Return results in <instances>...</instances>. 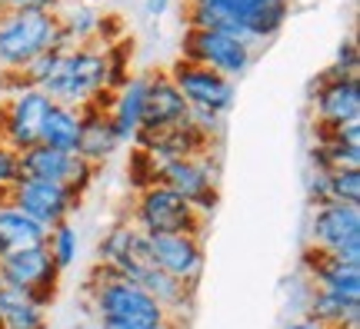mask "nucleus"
<instances>
[{
  "instance_id": "f3484780",
  "label": "nucleus",
  "mask_w": 360,
  "mask_h": 329,
  "mask_svg": "<svg viewBox=\"0 0 360 329\" xmlns=\"http://www.w3.org/2000/svg\"><path fill=\"white\" fill-rule=\"evenodd\" d=\"M300 266H304L307 279L317 286V290L360 300V263H350L344 256L317 250V246H304Z\"/></svg>"
},
{
  "instance_id": "423d86ee",
  "label": "nucleus",
  "mask_w": 360,
  "mask_h": 329,
  "mask_svg": "<svg viewBox=\"0 0 360 329\" xmlns=\"http://www.w3.org/2000/svg\"><path fill=\"white\" fill-rule=\"evenodd\" d=\"M254 47H247L244 40L231 37V34H220V30H191L180 40V60H191L200 64L207 70H217L227 80H240L254 64Z\"/></svg>"
},
{
  "instance_id": "bb28decb",
  "label": "nucleus",
  "mask_w": 360,
  "mask_h": 329,
  "mask_svg": "<svg viewBox=\"0 0 360 329\" xmlns=\"http://www.w3.org/2000/svg\"><path fill=\"white\" fill-rule=\"evenodd\" d=\"M47 253L53 256V263L60 266V273H64L67 266L77 263L80 256V236L74 223L67 220V223H57L53 229H47Z\"/></svg>"
},
{
  "instance_id": "6ab92c4d",
  "label": "nucleus",
  "mask_w": 360,
  "mask_h": 329,
  "mask_svg": "<svg viewBox=\"0 0 360 329\" xmlns=\"http://www.w3.org/2000/svg\"><path fill=\"white\" fill-rule=\"evenodd\" d=\"M120 147H124V143H120L114 123H110L107 107H101V103L80 107V140H77V150H74L80 160H87L90 166H101V163H107Z\"/></svg>"
},
{
  "instance_id": "7c9ffc66",
  "label": "nucleus",
  "mask_w": 360,
  "mask_h": 329,
  "mask_svg": "<svg viewBox=\"0 0 360 329\" xmlns=\"http://www.w3.org/2000/svg\"><path fill=\"white\" fill-rule=\"evenodd\" d=\"M127 170H130V177H134V187H137V190H143V187H154V183H157V163L143 150H137V147H134V153H130Z\"/></svg>"
},
{
  "instance_id": "cd10ccee",
  "label": "nucleus",
  "mask_w": 360,
  "mask_h": 329,
  "mask_svg": "<svg viewBox=\"0 0 360 329\" xmlns=\"http://www.w3.org/2000/svg\"><path fill=\"white\" fill-rule=\"evenodd\" d=\"M327 180V203H350L360 206V170H330Z\"/></svg>"
},
{
  "instance_id": "c85d7f7f",
  "label": "nucleus",
  "mask_w": 360,
  "mask_h": 329,
  "mask_svg": "<svg viewBox=\"0 0 360 329\" xmlns=\"http://www.w3.org/2000/svg\"><path fill=\"white\" fill-rule=\"evenodd\" d=\"M357 67H360V57H357V43H354V37L340 40L337 57H334V64L327 67V74L330 76H357Z\"/></svg>"
},
{
  "instance_id": "5701e85b",
  "label": "nucleus",
  "mask_w": 360,
  "mask_h": 329,
  "mask_svg": "<svg viewBox=\"0 0 360 329\" xmlns=\"http://www.w3.org/2000/svg\"><path fill=\"white\" fill-rule=\"evenodd\" d=\"M307 316L327 329H357L360 326V300L337 296V293L314 290L307 303Z\"/></svg>"
},
{
  "instance_id": "f704fd0d",
  "label": "nucleus",
  "mask_w": 360,
  "mask_h": 329,
  "mask_svg": "<svg viewBox=\"0 0 360 329\" xmlns=\"http://www.w3.org/2000/svg\"><path fill=\"white\" fill-rule=\"evenodd\" d=\"M170 4H174V0H143V7H147V13H150V17H160V13H167Z\"/></svg>"
},
{
  "instance_id": "e433bc0d",
  "label": "nucleus",
  "mask_w": 360,
  "mask_h": 329,
  "mask_svg": "<svg viewBox=\"0 0 360 329\" xmlns=\"http://www.w3.org/2000/svg\"><path fill=\"white\" fill-rule=\"evenodd\" d=\"M84 4H87V7H90V4H94V0H84Z\"/></svg>"
},
{
  "instance_id": "4be33fe9",
  "label": "nucleus",
  "mask_w": 360,
  "mask_h": 329,
  "mask_svg": "<svg viewBox=\"0 0 360 329\" xmlns=\"http://www.w3.org/2000/svg\"><path fill=\"white\" fill-rule=\"evenodd\" d=\"M44 243H47V229L34 223L30 216H24L7 200L0 203V260L24 253V250H37Z\"/></svg>"
},
{
  "instance_id": "412c9836",
  "label": "nucleus",
  "mask_w": 360,
  "mask_h": 329,
  "mask_svg": "<svg viewBox=\"0 0 360 329\" xmlns=\"http://www.w3.org/2000/svg\"><path fill=\"white\" fill-rule=\"evenodd\" d=\"M147 80H150V74H130L114 90V97H110L107 114H110V123H114L120 143H130V140L137 137V130H141L143 100H147Z\"/></svg>"
},
{
  "instance_id": "2eb2a0df",
  "label": "nucleus",
  "mask_w": 360,
  "mask_h": 329,
  "mask_svg": "<svg viewBox=\"0 0 360 329\" xmlns=\"http://www.w3.org/2000/svg\"><path fill=\"white\" fill-rule=\"evenodd\" d=\"M150 263L164 269L167 276L197 286L204 273V236L193 233H170V236H147Z\"/></svg>"
},
{
  "instance_id": "9d476101",
  "label": "nucleus",
  "mask_w": 360,
  "mask_h": 329,
  "mask_svg": "<svg viewBox=\"0 0 360 329\" xmlns=\"http://www.w3.org/2000/svg\"><path fill=\"white\" fill-rule=\"evenodd\" d=\"M307 246L327 250L360 263V206L350 203H323L314 206L307 227Z\"/></svg>"
},
{
  "instance_id": "72a5a7b5",
  "label": "nucleus",
  "mask_w": 360,
  "mask_h": 329,
  "mask_svg": "<svg viewBox=\"0 0 360 329\" xmlns=\"http://www.w3.org/2000/svg\"><path fill=\"white\" fill-rule=\"evenodd\" d=\"M317 133H327V137L340 140V143H347V147H360V120L344 123V127H334V130H317Z\"/></svg>"
},
{
  "instance_id": "ddd939ff",
  "label": "nucleus",
  "mask_w": 360,
  "mask_h": 329,
  "mask_svg": "<svg viewBox=\"0 0 360 329\" xmlns=\"http://www.w3.org/2000/svg\"><path fill=\"white\" fill-rule=\"evenodd\" d=\"M310 110L317 130H334L360 120V80L357 76H330L323 70L310 93Z\"/></svg>"
},
{
  "instance_id": "20e7f679",
  "label": "nucleus",
  "mask_w": 360,
  "mask_h": 329,
  "mask_svg": "<svg viewBox=\"0 0 360 329\" xmlns=\"http://www.w3.org/2000/svg\"><path fill=\"white\" fill-rule=\"evenodd\" d=\"M134 227L143 236H170V233H193L207 236V216H200L191 203L167 190L164 183L137 190L134 200Z\"/></svg>"
},
{
  "instance_id": "a878e982",
  "label": "nucleus",
  "mask_w": 360,
  "mask_h": 329,
  "mask_svg": "<svg viewBox=\"0 0 360 329\" xmlns=\"http://www.w3.org/2000/svg\"><path fill=\"white\" fill-rule=\"evenodd\" d=\"M310 166L314 170H360V147H347L340 140L327 137V133H317V143L310 150Z\"/></svg>"
},
{
  "instance_id": "f257e3e1",
  "label": "nucleus",
  "mask_w": 360,
  "mask_h": 329,
  "mask_svg": "<svg viewBox=\"0 0 360 329\" xmlns=\"http://www.w3.org/2000/svg\"><path fill=\"white\" fill-rule=\"evenodd\" d=\"M84 296L101 329H184V323L170 316L141 283L120 276L103 263H94L87 273Z\"/></svg>"
},
{
  "instance_id": "c9c22d12",
  "label": "nucleus",
  "mask_w": 360,
  "mask_h": 329,
  "mask_svg": "<svg viewBox=\"0 0 360 329\" xmlns=\"http://www.w3.org/2000/svg\"><path fill=\"white\" fill-rule=\"evenodd\" d=\"M283 329H327V326H321L317 319H310V316H300V319H294V323H287Z\"/></svg>"
},
{
  "instance_id": "2f4dec72",
  "label": "nucleus",
  "mask_w": 360,
  "mask_h": 329,
  "mask_svg": "<svg viewBox=\"0 0 360 329\" xmlns=\"http://www.w3.org/2000/svg\"><path fill=\"white\" fill-rule=\"evenodd\" d=\"M187 120H191L193 127L200 130L207 140H214V143H217L220 133H224V114H214V110H200V107H191V110H187Z\"/></svg>"
},
{
  "instance_id": "b1692460",
  "label": "nucleus",
  "mask_w": 360,
  "mask_h": 329,
  "mask_svg": "<svg viewBox=\"0 0 360 329\" xmlns=\"http://www.w3.org/2000/svg\"><path fill=\"white\" fill-rule=\"evenodd\" d=\"M0 329H51L47 306L34 303L24 293L0 286Z\"/></svg>"
},
{
  "instance_id": "393cba45",
  "label": "nucleus",
  "mask_w": 360,
  "mask_h": 329,
  "mask_svg": "<svg viewBox=\"0 0 360 329\" xmlns=\"http://www.w3.org/2000/svg\"><path fill=\"white\" fill-rule=\"evenodd\" d=\"M80 140V110L77 107H64V103H53L47 120H44V130H40V143L44 147H53V150L74 153Z\"/></svg>"
},
{
  "instance_id": "c756f323",
  "label": "nucleus",
  "mask_w": 360,
  "mask_h": 329,
  "mask_svg": "<svg viewBox=\"0 0 360 329\" xmlns=\"http://www.w3.org/2000/svg\"><path fill=\"white\" fill-rule=\"evenodd\" d=\"M17 180H20V153L11 150L7 143H0V203Z\"/></svg>"
},
{
  "instance_id": "f8f14e48",
  "label": "nucleus",
  "mask_w": 360,
  "mask_h": 329,
  "mask_svg": "<svg viewBox=\"0 0 360 329\" xmlns=\"http://www.w3.org/2000/svg\"><path fill=\"white\" fill-rule=\"evenodd\" d=\"M97 166H90L87 160H80L77 153H64L34 143L30 150L20 153V177L27 180H47V183H64L74 193H87V187L94 183Z\"/></svg>"
},
{
  "instance_id": "6e6552de",
  "label": "nucleus",
  "mask_w": 360,
  "mask_h": 329,
  "mask_svg": "<svg viewBox=\"0 0 360 329\" xmlns=\"http://www.w3.org/2000/svg\"><path fill=\"white\" fill-rule=\"evenodd\" d=\"M51 107L53 100L37 87L11 90L7 100L0 103V143H7L17 153L40 143V130H44V120L51 114Z\"/></svg>"
},
{
  "instance_id": "a211bd4d",
  "label": "nucleus",
  "mask_w": 360,
  "mask_h": 329,
  "mask_svg": "<svg viewBox=\"0 0 360 329\" xmlns=\"http://www.w3.org/2000/svg\"><path fill=\"white\" fill-rule=\"evenodd\" d=\"M290 4L294 0H237L233 4V24H237L240 40L254 51L260 43L274 40L290 17Z\"/></svg>"
},
{
  "instance_id": "dca6fc26",
  "label": "nucleus",
  "mask_w": 360,
  "mask_h": 329,
  "mask_svg": "<svg viewBox=\"0 0 360 329\" xmlns=\"http://www.w3.org/2000/svg\"><path fill=\"white\" fill-rule=\"evenodd\" d=\"M97 263L110 266L114 273L127 279H137L150 269V250H147V236L134 223H114L103 233L101 246H97Z\"/></svg>"
},
{
  "instance_id": "aec40b11",
  "label": "nucleus",
  "mask_w": 360,
  "mask_h": 329,
  "mask_svg": "<svg viewBox=\"0 0 360 329\" xmlns=\"http://www.w3.org/2000/svg\"><path fill=\"white\" fill-rule=\"evenodd\" d=\"M187 100L180 97V90L170 83L167 70H154L147 80V100H143L141 130H164L174 123L187 120Z\"/></svg>"
},
{
  "instance_id": "39448f33",
  "label": "nucleus",
  "mask_w": 360,
  "mask_h": 329,
  "mask_svg": "<svg viewBox=\"0 0 360 329\" xmlns=\"http://www.w3.org/2000/svg\"><path fill=\"white\" fill-rule=\"evenodd\" d=\"M157 183H164L167 190L191 203L200 216L210 220V213L220 203V166L217 153H200L191 160H170L157 166Z\"/></svg>"
},
{
  "instance_id": "1a4fd4ad",
  "label": "nucleus",
  "mask_w": 360,
  "mask_h": 329,
  "mask_svg": "<svg viewBox=\"0 0 360 329\" xmlns=\"http://www.w3.org/2000/svg\"><path fill=\"white\" fill-rule=\"evenodd\" d=\"M4 200L17 206L24 216H30L34 223L44 229H53L57 223H67L70 216L80 210V193H74L64 183H47V180H27L20 177L11 187V193Z\"/></svg>"
},
{
  "instance_id": "0eeeda50",
  "label": "nucleus",
  "mask_w": 360,
  "mask_h": 329,
  "mask_svg": "<svg viewBox=\"0 0 360 329\" xmlns=\"http://www.w3.org/2000/svg\"><path fill=\"white\" fill-rule=\"evenodd\" d=\"M60 266L53 263V256L47 253V243L37 250H24V253H13L0 260V286L17 290L30 296L34 303L47 306L57 300L60 293Z\"/></svg>"
},
{
  "instance_id": "7ed1b4c3",
  "label": "nucleus",
  "mask_w": 360,
  "mask_h": 329,
  "mask_svg": "<svg viewBox=\"0 0 360 329\" xmlns=\"http://www.w3.org/2000/svg\"><path fill=\"white\" fill-rule=\"evenodd\" d=\"M44 93L53 103L64 107H87V103L101 100V93H114L110 87V64H107V47H94V43H77L67 47L53 76L44 83Z\"/></svg>"
},
{
  "instance_id": "473e14b6",
  "label": "nucleus",
  "mask_w": 360,
  "mask_h": 329,
  "mask_svg": "<svg viewBox=\"0 0 360 329\" xmlns=\"http://www.w3.org/2000/svg\"><path fill=\"white\" fill-rule=\"evenodd\" d=\"M64 0H0V13L4 11H60Z\"/></svg>"
},
{
  "instance_id": "4468645a",
  "label": "nucleus",
  "mask_w": 360,
  "mask_h": 329,
  "mask_svg": "<svg viewBox=\"0 0 360 329\" xmlns=\"http://www.w3.org/2000/svg\"><path fill=\"white\" fill-rule=\"evenodd\" d=\"M137 150H143L157 166L170 163V160H191V156H200V153H210L217 143L207 140L200 130L193 127L191 120L184 123H174V127L164 130H137V137L130 140Z\"/></svg>"
},
{
  "instance_id": "9b49d317",
  "label": "nucleus",
  "mask_w": 360,
  "mask_h": 329,
  "mask_svg": "<svg viewBox=\"0 0 360 329\" xmlns=\"http://www.w3.org/2000/svg\"><path fill=\"white\" fill-rule=\"evenodd\" d=\"M167 76L180 90V97L187 100V107H200V110H214V114L227 116V110L237 103V83L220 76L217 70H207V67L177 57L167 67Z\"/></svg>"
},
{
  "instance_id": "f03ea898",
  "label": "nucleus",
  "mask_w": 360,
  "mask_h": 329,
  "mask_svg": "<svg viewBox=\"0 0 360 329\" xmlns=\"http://www.w3.org/2000/svg\"><path fill=\"white\" fill-rule=\"evenodd\" d=\"M57 47H74L57 11H4L0 13V67L17 74L34 57Z\"/></svg>"
}]
</instances>
